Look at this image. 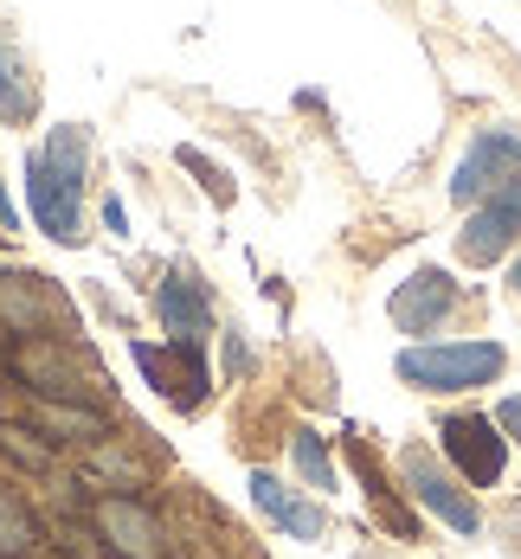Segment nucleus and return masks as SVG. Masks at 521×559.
<instances>
[{
    "label": "nucleus",
    "mask_w": 521,
    "mask_h": 559,
    "mask_svg": "<svg viewBox=\"0 0 521 559\" xmlns=\"http://www.w3.org/2000/svg\"><path fill=\"white\" fill-rule=\"evenodd\" d=\"M84 155H91V135L84 129H52L46 148L26 162V206L46 238L58 245H78L84 238Z\"/></svg>",
    "instance_id": "f257e3e1"
},
{
    "label": "nucleus",
    "mask_w": 521,
    "mask_h": 559,
    "mask_svg": "<svg viewBox=\"0 0 521 559\" xmlns=\"http://www.w3.org/2000/svg\"><path fill=\"white\" fill-rule=\"evenodd\" d=\"M502 373V347L496 341H438V347H405L400 380L418 392H470L489 386Z\"/></svg>",
    "instance_id": "f03ea898"
},
{
    "label": "nucleus",
    "mask_w": 521,
    "mask_h": 559,
    "mask_svg": "<svg viewBox=\"0 0 521 559\" xmlns=\"http://www.w3.org/2000/svg\"><path fill=\"white\" fill-rule=\"evenodd\" d=\"M516 180H521V135L516 129H483L470 142V155L458 162V174H451V200L458 206H483V200H496Z\"/></svg>",
    "instance_id": "7ed1b4c3"
},
{
    "label": "nucleus",
    "mask_w": 521,
    "mask_h": 559,
    "mask_svg": "<svg viewBox=\"0 0 521 559\" xmlns=\"http://www.w3.org/2000/svg\"><path fill=\"white\" fill-rule=\"evenodd\" d=\"M7 367L26 380L33 399H84V392L97 386V373H91L64 341H20V347L7 354Z\"/></svg>",
    "instance_id": "20e7f679"
},
{
    "label": "nucleus",
    "mask_w": 521,
    "mask_h": 559,
    "mask_svg": "<svg viewBox=\"0 0 521 559\" xmlns=\"http://www.w3.org/2000/svg\"><path fill=\"white\" fill-rule=\"evenodd\" d=\"M91 527H97V540L116 559H162V521L135 496H104V502L91 508Z\"/></svg>",
    "instance_id": "39448f33"
},
{
    "label": "nucleus",
    "mask_w": 521,
    "mask_h": 559,
    "mask_svg": "<svg viewBox=\"0 0 521 559\" xmlns=\"http://www.w3.org/2000/svg\"><path fill=\"white\" fill-rule=\"evenodd\" d=\"M516 238H521V180L470 213V225L458 231V251H463V264H496Z\"/></svg>",
    "instance_id": "423d86ee"
},
{
    "label": "nucleus",
    "mask_w": 521,
    "mask_h": 559,
    "mask_svg": "<svg viewBox=\"0 0 521 559\" xmlns=\"http://www.w3.org/2000/svg\"><path fill=\"white\" fill-rule=\"evenodd\" d=\"M129 354H135V367L149 373V386L162 392V399H174V405H200V399H206V360H200V341H174V354L149 347V341H135Z\"/></svg>",
    "instance_id": "0eeeda50"
},
{
    "label": "nucleus",
    "mask_w": 521,
    "mask_h": 559,
    "mask_svg": "<svg viewBox=\"0 0 521 559\" xmlns=\"http://www.w3.org/2000/svg\"><path fill=\"white\" fill-rule=\"evenodd\" d=\"M451 302H458V283L425 264V271H412V277L393 289L387 316H393V329H400V335H431V329L451 316Z\"/></svg>",
    "instance_id": "6e6552de"
},
{
    "label": "nucleus",
    "mask_w": 521,
    "mask_h": 559,
    "mask_svg": "<svg viewBox=\"0 0 521 559\" xmlns=\"http://www.w3.org/2000/svg\"><path fill=\"white\" fill-rule=\"evenodd\" d=\"M496 431H502V425H496V418H476V412H470V418H445V431H438V438H445V456L458 463L476 489L502 483V438H496Z\"/></svg>",
    "instance_id": "1a4fd4ad"
},
{
    "label": "nucleus",
    "mask_w": 521,
    "mask_h": 559,
    "mask_svg": "<svg viewBox=\"0 0 521 559\" xmlns=\"http://www.w3.org/2000/svg\"><path fill=\"white\" fill-rule=\"evenodd\" d=\"M405 483H412V496L431 508V514H438L445 527H458V534H476V527H483L476 502L463 496L458 483H451V476H445V469H438V463L425 456V450H405Z\"/></svg>",
    "instance_id": "9d476101"
},
{
    "label": "nucleus",
    "mask_w": 521,
    "mask_h": 559,
    "mask_svg": "<svg viewBox=\"0 0 521 559\" xmlns=\"http://www.w3.org/2000/svg\"><path fill=\"white\" fill-rule=\"evenodd\" d=\"M64 322V302L39 289V277H0V329L13 335H46Z\"/></svg>",
    "instance_id": "9b49d317"
},
{
    "label": "nucleus",
    "mask_w": 521,
    "mask_h": 559,
    "mask_svg": "<svg viewBox=\"0 0 521 559\" xmlns=\"http://www.w3.org/2000/svg\"><path fill=\"white\" fill-rule=\"evenodd\" d=\"M155 309H162V322H168V335H174V341H206V335H213V309H206V289L187 277V271H168L162 296H155Z\"/></svg>",
    "instance_id": "f8f14e48"
},
{
    "label": "nucleus",
    "mask_w": 521,
    "mask_h": 559,
    "mask_svg": "<svg viewBox=\"0 0 521 559\" xmlns=\"http://www.w3.org/2000/svg\"><path fill=\"white\" fill-rule=\"evenodd\" d=\"M251 502L264 508V514L284 527L289 540H322V508L303 502V496H289L271 469H258V476H251Z\"/></svg>",
    "instance_id": "ddd939ff"
},
{
    "label": "nucleus",
    "mask_w": 521,
    "mask_h": 559,
    "mask_svg": "<svg viewBox=\"0 0 521 559\" xmlns=\"http://www.w3.org/2000/svg\"><path fill=\"white\" fill-rule=\"evenodd\" d=\"M33 425H46L52 438H104L110 418L91 399H33Z\"/></svg>",
    "instance_id": "4468645a"
},
{
    "label": "nucleus",
    "mask_w": 521,
    "mask_h": 559,
    "mask_svg": "<svg viewBox=\"0 0 521 559\" xmlns=\"http://www.w3.org/2000/svg\"><path fill=\"white\" fill-rule=\"evenodd\" d=\"M39 547H46V534H39L33 508L0 489V559H33Z\"/></svg>",
    "instance_id": "2eb2a0df"
},
{
    "label": "nucleus",
    "mask_w": 521,
    "mask_h": 559,
    "mask_svg": "<svg viewBox=\"0 0 521 559\" xmlns=\"http://www.w3.org/2000/svg\"><path fill=\"white\" fill-rule=\"evenodd\" d=\"M0 116L7 122H20V116H33V84H26V64L20 52L0 39Z\"/></svg>",
    "instance_id": "dca6fc26"
},
{
    "label": "nucleus",
    "mask_w": 521,
    "mask_h": 559,
    "mask_svg": "<svg viewBox=\"0 0 521 559\" xmlns=\"http://www.w3.org/2000/svg\"><path fill=\"white\" fill-rule=\"evenodd\" d=\"M289 463L303 469L309 489H335V463H329V450H322L316 431H296V438H289Z\"/></svg>",
    "instance_id": "f3484780"
},
{
    "label": "nucleus",
    "mask_w": 521,
    "mask_h": 559,
    "mask_svg": "<svg viewBox=\"0 0 521 559\" xmlns=\"http://www.w3.org/2000/svg\"><path fill=\"white\" fill-rule=\"evenodd\" d=\"M0 450H7V456H20L26 469H46V463H52V450L33 444V431H26V425H7V418H0Z\"/></svg>",
    "instance_id": "a211bd4d"
},
{
    "label": "nucleus",
    "mask_w": 521,
    "mask_h": 559,
    "mask_svg": "<svg viewBox=\"0 0 521 559\" xmlns=\"http://www.w3.org/2000/svg\"><path fill=\"white\" fill-rule=\"evenodd\" d=\"M180 162H187V168L206 180V193H213V200H232V180H220V168H213V162H206L200 148H180Z\"/></svg>",
    "instance_id": "6ab92c4d"
},
{
    "label": "nucleus",
    "mask_w": 521,
    "mask_h": 559,
    "mask_svg": "<svg viewBox=\"0 0 521 559\" xmlns=\"http://www.w3.org/2000/svg\"><path fill=\"white\" fill-rule=\"evenodd\" d=\"M496 425H502V431H509V438L521 444V392H516V399H502V412H496Z\"/></svg>",
    "instance_id": "aec40b11"
},
{
    "label": "nucleus",
    "mask_w": 521,
    "mask_h": 559,
    "mask_svg": "<svg viewBox=\"0 0 521 559\" xmlns=\"http://www.w3.org/2000/svg\"><path fill=\"white\" fill-rule=\"evenodd\" d=\"M97 463H104V469H110V476H129V483H135V476H142V469H135V463H129V456H122V450H97Z\"/></svg>",
    "instance_id": "412c9836"
},
{
    "label": "nucleus",
    "mask_w": 521,
    "mask_h": 559,
    "mask_svg": "<svg viewBox=\"0 0 521 559\" xmlns=\"http://www.w3.org/2000/svg\"><path fill=\"white\" fill-rule=\"evenodd\" d=\"M104 219H110V231H129V213H122V200H110V206H104Z\"/></svg>",
    "instance_id": "4be33fe9"
},
{
    "label": "nucleus",
    "mask_w": 521,
    "mask_h": 559,
    "mask_svg": "<svg viewBox=\"0 0 521 559\" xmlns=\"http://www.w3.org/2000/svg\"><path fill=\"white\" fill-rule=\"evenodd\" d=\"M509 283H516V289H521V258H516V271H509Z\"/></svg>",
    "instance_id": "5701e85b"
}]
</instances>
